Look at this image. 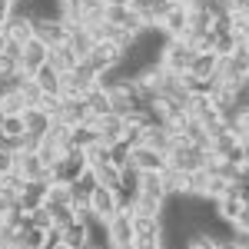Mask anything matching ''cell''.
<instances>
[{
  "mask_svg": "<svg viewBox=\"0 0 249 249\" xmlns=\"http://www.w3.org/2000/svg\"><path fill=\"white\" fill-rule=\"evenodd\" d=\"M87 206H90V213H93V216H100L103 223H107L116 210H123V206H120V193H116V190H107V186H93L90 199H87Z\"/></svg>",
  "mask_w": 249,
  "mask_h": 249,
  "instance_id": "9c48e42d",
  "label": "cell"
},
{
  "mask_svg": "<svg viewBox=\"0 0 249 249\" xmlns=\"http://www.w3.org/2000/svg\"><path fill=\"white\" fill-rule=\"evenodd\" d=\"M96 140H100V133H96V123H93V120H90V123H77V126H73V146H77V150L93 146Z\"/></svg>",
  "mask_w": 249,
  "mask_h": 249,
  "instance_id": "4dcf8cb0",
  "label": "cell"
},
{
  "mask_svg": "<svg viewBox=\"0 0 249 249\" xmlns=\"http://www.w3.org/2000/svg\"><path fill=\"white\" fill-rule=\"evenodd\" d=\"M27 223L37 226V230H50L53 226V216H50L47 206H34V210H27Z\"/></svg>",
  "mask_w": 249,
  "mask_h": 249,
  "instance_id": "8d00e7d4",
  "label": "cell"
},
{
  "mask_svg": "<svg viewBox=\"0 0 249 249\" xmlns=\"http://www.w3.org/2000/svg\"><path fill=\"white\" fill-rule=\"evenodd\" d=\"M0 133H3V136H20V133H27V126H23V116H3V126H0Z\"/></svg>",
  "mask_w": 249,
  "mask_h": 249,
  "instance_id": "60d3db41",
  "label": "cell"
},
{
  "mask_svg": "<svg viewBox=\"0 0 249 249\" xmlns=\"http://www.w3.org/2000/svg\"><path fill=\"white\" fill-rule=\"evenodd\" d=\"M236 43H239V40L232 37V34H213V53H216V57H226V53L236 50Z\"/></svg>",
  "mask_w": 249,
  "mask_h": 249,
  "instance_id": "f35d334b",
  "label": "cell"
},
{
  "mask_svg": "<svg viewBox=\"0 0 249 249\" xmlns=\"http://www.w3.org/2000/svg\"><path fill=\"white\" fill-rule=\"evenodd\" d=\"M183 199H210V173L203 166L183 173Z\"/></svg>",
  "mask_w": 249,
  "mask_h": 249,
  "instance_id": "7c38bea8",
  "label": "cell"
},
{
  "mask_svg": "<svg viewBox=\"0 0 249 249\" xmlns=\"http://www.w3.org/2000/svg\"><path fill=\"white\" fill-rule=\"evenodd\" d=\"M50 216H53V226H57V230H67L70 223H77V210H73V206H53Z\"/></svg>",
  "mask_w": 249,
  "mask_h": 249,
  "instance_id": "ab89813d",
  "label": "cell"
},
{
  "mask_svg": "<svg viewBox=\"0 0 249 249\" xmlns=\"http://www.w3.org/2000/svg\"><path fill=\"white\" fill-rule=\"evenodd\" d=\"M14 170H17L23 179H50V176H47V163H43L37 153H14Z\"/></svg>",
  "mask_w": 249,
  "mask_h": 249,
  "instance_id": "2e32d148",
  "label": "cell"
},
{
  "mask_svg": "<svg viewBox=\"0 0 249 249\" xmlns=\"http://www.w3.org/2000/svg\"><path fill=\"white\" fill-rule=\"evenodd\" d=\"M0 126H3V113H0Z\"/></svg>",
  "mask_w": 249,
  "mask_h": 249,
  "instance_id": "7dc6e473",
  "label": "cell"
},
{
  "mask_svg": "<svg viewBox=\"0 0 249 249\" xmlns=\"http://www.w3.org/2000/svg\"><path fill=\"white\" fill-rule=\"evenodd\" d=\"M30 27H34V40L47 43V47L63 43V37H67V20H60L57 14H34Z\"/></svg>",
  "mask_w": 249,
  "mask_h": 249,
  "instance_id": "8992f818",
  "label": "cell"
},
{
  "mask_svg": "<svg viewBox=\"0 0 249 249\" xmlns=\"http://www.w3.org/2000/svg\"><path fill=\"white\" fill-rule=\"evenodd\" d=\"M23 110H27V100H23L20 90H3L0 93V113L3 116H23Z\"/></svg>",
  "mask_w": 249,
  "mask_h": 249,
  "instance_id": "83f0119b",
  "label": "cell"
},
{
  "mask_svg": "<svg viewBox=\"0 0 249 249\" xmlns=\"http://www.w3.org/2000/svg\"><path fill=\"white\" fill-rule=\"evenodd\" d=\"M23 126H27V133L43 136L47 130H50V116L43 113L40 107H27V110H23Z\"/></svg>",
  "mask_w": 249,
  "mask_h": 249,
  "instance_id": "484cf974",
  "label": "cell"
},
{
  "mask_svg": "<svg viewBox=\"0 0 249 249\" xmlns=\"http://www.w3.org/2000/svg\"><path fill=\"white\" fill-rule=\"evenodd\" d=\"M83 170H90L87 160H83V150H70L60 160H53V166L47 170V176H50V183H73Z\"/></svg>",
  "mask_w": 249,
  "mask_h": 249,
  "instance_id": "5b68a950",
  "label": "cell"
},
{
  "mask_svg": "<svg viewBox=\"0 0 249 249\" xmlns=\"http://www.w3.org/2000/svg\"><path fill=\"white\" fill-rule=\"evenodd\" d=\"M193 57H196V47H190L186 40H163V47L156 50V63L173 73H186L193 67Z\"/></svg>",
  "mask_w": 249,
  "mask_h": 249,
  "instance_id": "6da1fadb",
  "label": "cell"
},
{
  "mask_svg": "<svg viewBox=\"0 0 249 249\" xmlns=\"http://www.w3.org/2000/svg\"><path fill=\"white\" fill-rule=\"evenodd\" d=\"M90 236H93V232H90V226L77 219V223H70V226L63 230V236H60V243H63L67 249H83L87 243H90Z\"/></svg>",
  "mask_w": 249,
  "mask_h": 249,
  "instance_id": "d4e9b609",
  "label": "cell"
},
{
  "mask_svg": "<svg viewBox=\"0 0 249 249\" xmlns=\"http://www.w3.org/2000/svg\"><path fill=\"white\" fill-rule=\"evenodd\" d=\"M17 249H43L47 246V230H37V226H20L17 230V239H14Z\"/></svg>",
  "mask_w": 249,
  "mask_h": 249,
  "instance_id": "cb8c5ba5",
  "label": "cell"
},
{
  "mask_svg": "<svg viewBox=\"0 0 249 249\" xmlns=\"http://www.w3.org/2000/svg\"><path fill=\"white\" fill-rule=\"evenodd\" d=\"M130 163H133L136 170H166V153H160L153 146H146V143H140L130 150Z\"/></svg>",
  "mask_w": 249,
  "mask_h": 249,
  "instance_id": "4fadbf2b",
  "label": "cell"
},
{
  "mask_svg": "<svg viewBox=\"0 0 249 249\" xmlns=\"http://www.w3.org/2000/svg\"><path fill=\"white\" fill-rule=\"evenodd\" d=\"M83 60L93 67L96 73H103V70H110V67H123V63H126V53H123L120 47H113L110 40H96Z\"/></svg>",
  "mask_w": 249,
  "mask_h": 249,
  "instance_id": "52a82bcc",
  "label": "cell"
},
{
  "mask_svg": "<svg viewBox=\"0 0 249 249\" xmlns=\"http://www.w3.org/2000/svg\"><path fill=\"white\" fill-rule=\"evenodd\" d=\"M43 206H47V210H53V206H73V199H70V183H50Z\"/></svg>",
  "mask_w": 249,
  "mask_h": 249,
  "instance_id": "f546056e",
  "label": "cell"
},
{
  "mask_svg": "<svg viewBox=\"0 0 249 249\" xmlns=\"http://www.w3.org/2000/svg\"><path fill=\"white\" fill-rule=\"evenodd\" d=\"M246 83H249V73H246Z\"/></svg>",
  "mask_w": 249,
  "mask_h": 249,
  "instance_id": "c3c4849f",
  "label": "cell"
},
{
  "mask_svg": "<svg viewBox=\"0 0 249 249\" xmlns=\"http://www.w3.org/2000/svg\"><path fill=\"white\" fill-rule=\"evenodd\" d=\"M30 20L34 17H23V14H10V17L0 23V30L7 34L10 40H17V43H27V40L34 37V27H30Z\"/></svg>",
  "mask_w": 249,
  "mask_h": 249,
  "instance_id": "d6986e66",
  "label": "cell"
},
{
  "mask_svg": "<svg viewBox=\"0 0 249 249\" xmlns=\"http://www.w3.org/2000/svg\"><path fill=\"white\" fill-rule=\"evenodd\" d=\"M47 63H50L57 73H70V70L80 63V57L73 53V47L63 40V43H53V47L47 50Z\"/></svg>",
  "mask_w": 249,
  "mask_h": 249,
  "instance_id": "9a60e30c",
  "label": "cell"
},
{
  "mask_svg": "<svg viewBox=\"0 0 249 249\" xmlns=\"http://www.w3.org/2000/svg\"><path fill=\"white\" fill-rule=\"evenodd\" d=\"M0 223H3V219H0Z\"/></svg>",
  "mask_w": 249,
  "mask_h": 249,
  "instance_id": "f907efd6",
  "label": "cell"
},
{
  "mask_svg": "<svg viewBox=\"0 0 249 249\" xmlns=\"http://www.w3.org/2000/svg\"><path fill=\"white\" fill-rule=\"evenodd\" d=\"M93 176H96V186H107V190H116V193L123 190V173H120V166H116L113 160L93 166Z\"/></svg>",
  "mask_w": 249,
  "mask_h": 249,
  "instance_id": "603a6c76",
  "label": "cell"
},
{
  "mask_svg": "<svg viewBox=\"0 0 249 249\" xmlns=\"http://www.w3.org/2000/svg\"><path fill=\"white\" fill-rule=\"evenodd\" d=\"M173 3H176V0H153V10H150L153 23H160V20L170 14V10H173Z\"/></svg>",
  "mask_w": 249,
  "mask_h": 249,
  "instance_id": "7bdbcfd3",
  "label": "cell"
},
{
  "mask_svg": "<svg viewBox=\"0 0 249 249\" xmlns=\"http://www.w3.org/2000/svg\"><path fill=\"white\" fill-rule=\"evenodd\" d=\"M47 50H50L47 43H40V40L30 37L27 43H23V50H20V70H27V73L34 77V70L47 63Z\"/></svg>",
  "mask_w": 249,
  "mask_h": 249,
  "instance_id": "e0dca14e",
  "label": "cell"
},
{
  "mask_svg": "<svg viewBox=\"0 0 249 249\" xmlns=\"http://www.w3.org/2000/svg\"><path fill=\"white\" fill-rule=\"evenodd\" d=\"M166 196H156V193H143L136 190L130 199V213L133 216H153V219H166Z\"/></svg>",
  "mask_w": 249,
  "mask_h": 249,
  "instance_id": "ba28073f",
  "label": "cell"
},
{
  "mask_svg": "<svg viewBox=\"0 0 249 249\" xmlns=\"http://www.w3.org/2000/svg\"><path fill=\"white\" fill-rule=\"evenodd\" d=\"M93 186H96V176H93V170H83L70 183V199H73V206H87V199H90V193H93Z\"/></svg>",
  "mask_w": 249,
  "mask_h": 249,
  "instance_id": "7402d4cb",
  "label": "cell"
},
{
  "mask_svg": "<svg viewBox=\"0 0 249 249\" xmlns=\"http://www.w3.org/2000/svg\"><path fill=\"white\" fill-rule=\"evenodd\" d=\"M57 120H63L67 126H77V123H90V107L83 96H60V113Z\"/></svg>",
  "mask_w": 249,
  "mask_h": 249,
  "instance_id": "30bf717a",
  "label": "cell"
},
{
  "mask_svg": "<svg viewBox=\"0 0 249 249\" xmlns=\"http://www.w3.org/2000/svg\"><path fill=\"white\" fill-rule=\"evenodd\" d=\"M186 20H190V10H186L183 3H173V10L156 23V27H160V37L163 40H179L186 34Z\"/></svg>",
  "mask_w": 249,
  "mask_h": 249,
  "instance_id": "8fae6325",
  "label": "cell"
},
{
  "mask_svg": "<svg viewBox=\"0 0 249 249\" xmlns=\"http://www.w3.org/2000/svg\"><path fill=\"white\" fill-rule=\"evenodd\" d=\"M183 87L190 90V96H210L213 77H196V73H183Z\"/></svg>",
  "mask_w": 249,
  "mask_h": 249,
  "instance_id": "e575fe53",
  "label": "cell"
},
{
  "mask_svg": "<svg viewBox=\"0 0 249 249\" xmlns=\"http://www.w3.org/2000/svg\"><path fill=\"white\" fill-rule=\"evenodd\" d=\"M96 133L107 146H113L123 140V130H126V116H116V113H107V116H96Z\"/></svg>",
  "mask_w": 249,
  "mask_h": 249,
  "instance_id": "5bb4252c",
  "label": "cell"
},
{
  "mask_svg": "<svg viewBox=\"0 0 249 249\" xmlns=\"http://www.w3.org/2000/svg\"><path fill=\"white\" fill-rule=\"evenodd\" d=\"M206 163V150H199V146H193V143H186V140H173L170 150H166V166H173V170L179 173H190V170H199Z\"/></svg>",
  "mask_w": 249,
  "mask_h": 249,
  "instance_id": "7a4b0ae2",
  "label": "cell"
},
{
  "mask_svg": "<svg viewBox=\"0 0 249 249\" xmlns=\"http://www.w3.org/2000/svg\"><path fill=\"white\" fill-rule=\"evenodd\" d=\"M216 53L213 50H196V57H193V67L186 73H196V77H213L216 73Z\"/></svg>",
  "mask_w": 249,
  "mask_h": 249,
  "instance_id": "f1b7e54d",
  "label": "cell"
},
{
  "mask_svg": "<svg viewBox=\"0 0 249 249\" xmlns=\"http://www.w3.org/2000/svg\"><path fill=\"white\" fill-rule=\"evenodd\" d=\"M14 239H17V230L7 226V223H0V249H10V246H14Z\"/></svg>",
  "mask_w": 249,
  "mask_h": 249,
  "instance_id": "ee69618b",
  "label": "cell"
},
{
  "mask_svg": "<svg viewBox=\"0 0 249 249\" xmlns=\"http://www.w3.org/2000/svg\"><path fill=\"white\" fill-rule=\"evenodd\" d=\"M133 243L136 246H166V219L133 216Z\"/></svg>",
  "mask_w": 249,
  "mask_h": 249,
  "instance_id": "277c9868",
  "label": "cell"
},
{
  "mask_svg": "<svg viewBox=\"0 0 249 249\" xmlns=\"http://www.w3.org/2000/svg\"><path fill=\"white\" fill-rule=\"evenodd\" d=\"M47 186H50V179H27V186H23V193L17 196V203L23 206V210L43 206V199H47Z\"/></svg>",
  "mask_w": 249,
  "mask_h": 249,
  "instance_id": "ffe728a7",
  "label": "cell"
},
{
  "mask_svg": "<svg viewBox=\"0 0 249 249\" xmlns=\"http://www.w3.org/2000/svg\"><path fill=\"white\" fill-rule=\"evenodd\" d=\"M163 196H166V199L183 196V173L173 170V166H166V170H163Z\"/></svg>",
  "mask_w": 249,
  "mask_h": 249,
  "instance_id": "836d02e7",
  "label": "cell"
},
{
  "mask_svg": "<svg viewBox=\"0 0 249 249\" xmlns=\"http://www.w3.org/2000/svg\"><path fill=\"white\" fill-rule=\"evenodd\" d=\"M67 43H70V47H73V53H77L80 60L87 57V53H90V47H93L96 40L90 37V30H87V27H80V23H67Z\"/></svg>",
  "mask_w": 249,
  "mask_h": 249,
  "instance_id": "44dd1931",
  "label": "cell"
},
{
  "mask_svg": "<svg viewBox=\"0 0 249 249\" xmlns=\"http://www.w3.org/2000/svg\"><path fill=\"white\" fill-rule=\"evenodd\" d=\"M34 80H37V87L43 90V93H53L60 96V73L50 67V63H43V67H37L34 70Z\"/></svg>",
  "mask_w": 249,
  "mask_h": 249,
  "instance_id": "4316f807",
  "label": "cell"
},
{
  "mask_svg": "<svg viewBox=\"0 0 249 249\" xmlns=\"http://www.w3.org/2000/svg\"><path fill=\"white\" fill-rule=\"evenodd\" d=\"M10 17V0H0V23Z\"/></svg>",
  "mask_w": 249,
  "mask_h": 249,
  "instance_id": "f6af8a7d",
  "label": "cell"
},
{
  "mask_svg": "<svg viewBox=\"0 0 249 249\" xmlns=\"http://www.w3.org/2000/svg\"><path fill=\"white\" fill-rule=\"evenodd\" d=\"M83 160H87V166L93 170V166H100V163H107V160H110V146H107L103 140H96L93 146H87V150H83Z\"/></svg>",
  "mask_w": 249,
  "mask_h": 249,
  "instance_id": "d590c367",
  "label": "cell"
},
{
  "mask_svg": "<svg viewBox=\"0 0 249 249\" xmlns=\"http://www.w3.org/2000/svg\"><path fill=\"white\" fill-rule=\"evenodd\" d=\"M226 190H230V179H223V176H210V203H213V199H219Z\"/></svg>",
  "mask_w": 249,
  "mask_h": 249,
  "instance_id": "b9f144b4",
  "label": "cell"
},
{
  "mask_svg": "<svg viewBox=\"0 0 249 249\" xmlns=\"http://www.w3.org/2000/svg\"><path fill=\"white\" fill-rule=\"evenodd\" d=\"M83 100H87V107H90V116H93V120L110 113V96L103 93V90H96V87H93L90 93H83Z\"/></svg>",
  "mask_w": 249,
  "mask_h": 249,
  "instance_id": "d6a6232c",
  "label": "cell"
},
{
  "mask_svg": "<svg viewBox=\"0 0 249 249\" xmlns=\"http://www.w3.org/2000/svg\"><path fill=\"white\" fill-rule=\"evenodd\" d=\"M107 243L113 249H136L133 243V213L130 210H116L107 219Z\"/></svg>",
  "mask_w": 249,
  "mask_h": 249,
  "instance_id": "3957f363",
  "label": "cell"
},
{
  "mask_svg": "<svg viewBox=\"0 0 249 249\" xmlns=\"http://www.w3.org/2000/svg\"><path fill=\"white\" fill-rule=\"evenodd\" d=\"M23 186H27V179H23L17 170L0 173V193H3V196H14V199H17L20 193H23Z\"/></svg>",
  "mask_w": 249,
  "mask_h": 249,
  "instance_id": "1f68e13d",
  "label": "cell"
},
{
  "mask_svg": "<svg viewBox=\"0 0 249 249\" xmlns=\"http://www.w3.org/2000/svg\"><path fill=\"white\" fill-rule=\"evenodd\" d=\"M213 206H216V219L230 226V223H236V216L243 213V196H236V193L226 190L219 199H213Z\"/></svg>",
  "mask_w": 249,
  "mask_h": 249,
  "instance_id": "ac0fdd59",
  "label": "cell"
},
{
  "mask_svg": "<svg viewBox=\"0 0 249 249\" xmlns=\"http://www.w3.org/2000/svg\"><path fill=\"white\" fill-rule=\"evenodd\" d=\"M107 7H130V0H103Z\"/></svg>",
  "mask_w": 249,
  "mask_h": 249,
  "instance_id": "bcb514c9",
  "label": "cell"
},
{
  "mask_svg": "<svg viewBox=\"0 0 249 249\" xmlns=\"http://www.w3.org/2000/svg\"><path fill=\"white\" fill-rule=\"evenodd\" d=\"M10 249H17V246H10Z\"/></svg>",
  "mask_w": 249,
  "mask_h": 249,
  "instance_id": "681fc988",
  "label": "cell"
},
{
  "mask_svg": "<svg viewBox=\"0 0 249 249\" xmlns=\"http://www.w3.org/2000/svg\"><path fill=\"white\" fill-rule=\"evenodd\" d=\"M20 93H23V100H27V107H40V100H43V90L37 87V80L34 77H27L23 83H20Z\"/></svg>",
  "mask_w": 249,
  "mask_h": 249,
  "instance_id": "74e56055",
  "label": "cell"
}]
</instances>
